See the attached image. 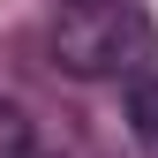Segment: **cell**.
<instances>
[{"mask_svg":"<svg viewBox=\"0 0 158 158\" xmlns=\"http://www.w3.org/2000/svg\"><path fill=\"white\" fill-rule=\"evenodd\" d=\"M158 53V30L135 0H83L53 23V60L83 83H106V75H143V60Z\"/></svg>","mask_w":158,"mask_h":158,"instance_id":"cell-1","label":"cell"},{"mask_svg":"<svg viewBox=\"0 0 158 158\" xmlns=\"http://www.w3.org/2000/svg\"><path fill=\"white\" fill-rule=\"evenodd\" d=\"M128 128H135V143L158 158V75H128Z\"/></svg>","mask_w":158,"mask_h":158,"instance_id":"cell-2","label":"cell"},{"mask_svg":"<svg viewBox=\"0 0 158 158\" xmlns=\"http://www.w3.org/2000/svg\"><path fill=\"white\" fill-rule=\"evenodd\" d=\"M68 8H83V0H68Z\"/></svg>","mask_w":158,"mask_h":158,"instance_id":"cell-4","label":"cell"},{"mask_svg":"<svg viewBox=\"0 0 158 158\" xmlns=\"http://www.w3.org/2000/svg\"><path fill=\"white\" fill-rule=\"evenodd\" d=\"M0 158H45V151H38L30 113H15V106H0Z\"/></svg>","mask_w":158,"mask_h":158,"instance_id":"cell-3","label":"cell"}]
</instances>
